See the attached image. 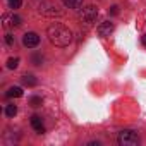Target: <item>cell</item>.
I'll return each instance as SVG.
<instances>
[{"mask_svg":"<svg viewBox=\"0 0 146 146\" xmlns=\"http://www.w3.org/2000/svg\"><path fill=\"white\" fill-rule=\"evenodd\" d=\"M46 36H48V40H50L52 45L60 46V48L69 46L70 41H72V31H70L67 26L60 24V23L50 24L48 29H46Z\"/></svg>","mask_w":146,"mask_h":146,"instance_id":"obj_1","label":"cell"},{"mask_svg":"<svg viewBox=\"0 0 146 146\" xmlns=\"http://www.w3.org/2000/svg\"><path fill=\"white\" fill-rule=\"evenodd\" d=\"M117 141H119L120 146H136V144L139 143V137H137V134H136L134 131L125 129V131H120V132H119Z\"/></svg>","mask_w":146,"mask_h":146,"instance_id":"obj_2","label":"cell"},{"mask_svg":"<svg viewBox=\"0 0 146 146\" xmlns=\"http://www.w3.org/2000/svg\"><path fill=\"white\" fill-rule=\"evenodd\" d=\"M40 14H43V16H48V17H60L64 12L53 4V2H50V0H45V2H41L40 4Z\"/></svg>","mask_w":146,"mask_h":146,"instance_id":"obj_3","label":"cell"},{"mask_svg":"<svg viewBox=\"0 0 146 146\" xmlns=\"http://www.w3.org/2000/svg\"><path fill=\"white\" fill-rule=\"evenodd\" d=\"M96 16H98V9L95 5H88L79 12V21L84 24H93L96 21Z\"/></svg>","mask_w":146,"mask_h":146,"instance_id":"obj_4","label":"cell"},{"mask_svg":"<svg viewBox=\"0 0 146 146\" xmlns=\"http://www.w3.org/2000/svg\"><path fill=\"white\" fill-rule=\"evenodd\" d=\"M2 26L4 28H17L21 26V17L16 16V14H4L2 16Z\"/></svg>","mask_w":146,"mask_h":146,"instance_id":"obj_5","label":"cell"},{"mask_svg":"<svg viewBox=\"0 0 146 146\" xmlns=\"http://www.w3.org/2000/svg\"><path fill=\"white\" fill-rule=\"evenodd\" d=\"M23 45L28 46V48H35V46L40 45V36H38L36 33L29 31V33H26V35L23 36Z\"/></svg>","mask_w":146,"mask_h":146,"instance_id":"obj_6","label":"cell"},{"mask_svg":"<svg viewBox=\"0 0 146 146\" xmlns=\"http://www.w3.org/2000/svg\"><path fill=\"white\" fill-rule=\"evenodd\" d=\"M98 35L102 36V38H105V36H110V33L113 31V23H110V21H105V23H102L100 26H98Z\"/></svg>","mask_w":146,"mask_h":146,"instance_id":"obj_7","label":"cell"},{"mask_svg":"<svg viewBox=\"0 0 146 146\" xmlns=\"http://www.w3.org/2000/svg\"><path fill=\"white\" fill-rule=\"evenodd\" d=\"M31 125H33V129H35L38 134H43V132H45V125H43V120H41L40 115H33V117H31Z\"/></svg>","mask_w":146,"mask_h":146,"instance_id":"obj_8","label":"cell"},{"mask_svg":"<svg viewBox=\"0 0 146 146\" xmlns=\"http://www.w3.org/2000/svg\"><path fill=\"white\" fill-rule=\"evenodd\" d=\"M5 96H7V98H21V96H23V90H21L19 86H12V88L7 90Z\"/></svg>","mask_w":146,"mask_h":146,"instance_id":"obj_9","label":"cell"},{"mask_svg":"<svg viewBox=\"0 0 146 146\" xmlns=\"http://www.w3.org/2000/svg\"><path fill=\"white\" fill-rule=\"evenodd\" d=\"M64 5L69 7V9H79L83 5V0H62Z\"/></svg>","mask_w":146,"mask_h":146,"instance_id":"obj_10","label":"cell"},{"mask_svg":"<svg viewBox=\"0 0 146 146\" xmlns=\"http://www.w3.org/2000/svg\"><path fill=\"white\" fill-rule=\"evenodd\" d=\"M36 78L35 76H31V74H26V76H23V84L24 86H36Z\"/></svg>","mask_w":146,"mask_h":146,"instance_id":"obj_11","label":"cell"},{"mask_svg":"<svg viewBox=\"0 0 146 146\" xmlns=\"http://www.w3.org/2000/svg\"><path fill=\"white\" fill-rule=\"evenodd\" d=\"M29 105H31L33 108L41 107V105H43V98H41V96H31V98H29Z\"/></svg>","mask_w":146,"mask_h":146,"instance_id":"obj_12","label":"cell"},{"mask_svg":"<svg viewBox=\"0 0 146 146\" xmlns=\"http://www.w3.org/2000/svg\"><path fill=\"white\" fill-rule=\"evenodd\" d=\"M16 113H17V107L16 105H7L5 107V115L7 117H14Z\"/></svg>","mask_w":146,"mask_h":146,"instance_id":"obj_13","label":"cell"},{"mask_svg":"<svg viewBox=\"0 0 146 146\" xmlns=\"http://www.w3.org/2000/svg\"><path fill=\"white\" fill-rule=\"evenodd\" d=\"M17 65H19V58L17 57H14V58H9L7 60V69H17Z\"/></svg>","mask_w":146,"mask_h":146,"instance_id":"obj_14","label":"cell"},{"mask_svg":"<svg viewBox=\"0 0 146 146\" xmlns=\"http://www.w3.org/2000/svg\"><path fill=\"white\" fill-rule=\"evenodd\" d=\"M7 2H9V7L11 9H19L21 4H23V0H7Z\"/></svg>","mask_w":146,"mask_h":146,"instance_id":"obj_15","label":"cell"},{"mask_svg":"<svg viewBox=\"0 0 146 146\" xmlns=\"http://www.w3.org/2000/svg\"><path fill=\"white\" fill-rule=\"evenodd\" d=\"M41 60H43V57H41L40 53H35V55H33V62H35L36 65H40V64H41Z\"/></svg>","mask_w":146,"mask_h":146,"instance_id":"obj_16","label":"cell"},{"mask_svg":"<svg viewBox=\"0 0 146 146\" xmlns=\"http://www.w3.org/2000/svg\"><path fill=\"white\" fill-rule=\"evenodd\" d=\"M14 41H16V40H14V36H12V35H5V43H7V45H11V46H12V45H14Z\"/></svg>","mask_w":146,"mask_h":146,"instance_id":"obj_17","label":"cell"},{"mask_svg":"<svg viewBox=\"0 0 146 146\" xmlns=\"http://www.w3.org/2000/svg\"><path fill=\"white\" fill-rule=\"evenodd\" d=\"M108 12H110V14H112V16H115V14H119V7H117V5H112V7H110V11H108Z\"/></svg>","mask_w":146,"mask_h":146,"instance_id":"obj_18","label":"cell"},{"mask_svg":"<svg viewBox=\"0 0 146 146\" xmlns=\"http://www.w3.org/2000/svg\"><path fill=\"white\" fill-rule=\"evenodd\" d=\"M141 41H143V45L146 46V35H143V38H141Z\"/></svg>","mask_w":146,"mask_h":146,"instance_id":"obj_19","label":"cell"}]
</instances>
